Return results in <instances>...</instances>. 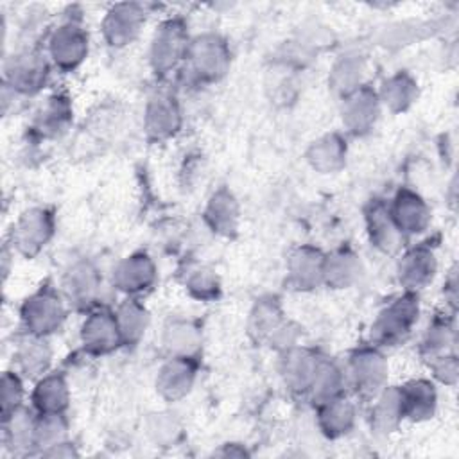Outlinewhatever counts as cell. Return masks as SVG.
<instances>
[{
	"instance_id": "obj_19",
	"label": "cell",
	"mask_w": 459,
	"mask_h": 459,
	"mask_svg": "<svg viewBox=\"0 0 459 459\" xmlns=\"http://www.w3.org/2000/svg\"><path fill=\"white\" fill-rule=\"evenodd\" d=\"M400 407L403 420L423 421L434 416L437 405V393L430 380L418 378L398 385Z\"/></svg>"
},
{
	"instance_id": "obj_43",
	"label": "cell",
	"mask_w": 459,
	"mask_h": 459,
	"mask_svg": "<svg viewBox=\"0 0 459 459\" xmlns=\"http://www.w3.org/2000/svg\"><path fill=\"white\" fill-rule=\"evenodd\" d=\"M41 455H47V457H72V455H77V450L68 441H61V443L47 448L45 452H41Z\"/></svg>"
},
{
	"instance_id": "obj_27",
	"label": "cell",
	"mask_w": 459,
	"mask_h": 459,
	"mask_svg": "<svg viewBox=\"0 0 459 459\" xmlns=\"http://www.w3.org/2000/svg\"><path fill=\"white\" fill-rule=\"evenodd\" d=\"M240 219V208L235 195L228 188H219L208 199L204 208L206 224L219 235L230 237L237 231Z\"/></svg>"
},
{
	"instance_id": "obj_4",
	"label": "cell",
	"mask_w": 459,
	"mask_h": 459,
	"mask_svg": "<svg viewBox=\"0 0 459 459\" xmlns=\"http://www.w3.org/2000/svg\"><path fill=\"white\" fill-rule=\"evenodd\" d=\"M190 38L186 23L181 18L165 20L154 32L151 41L149 59L156 74H169L181 61H185L188 52Z\"/></svg>"
},
{
	"instance_id": "obj_6",
	"label": "cell",
	"mask_w": 459,
	"mask_h": 459,
	"mask_svg": "<svg viewBox=\"0 0 459 459\" xmlns=\"http://www.w3.org/2000/svg\"><path fill=\"white\" fill-rule=\"evenodd\" d=\"M88 32L75 22L68 20L56 27L48 38V57L63 72L75 70L88 56Z\"/></svg>"
},
{
	"instance_id": "obj_39",
	"label": "cell",
	"mask_w": 459,
	"mask_h": 459,
	"mask_svg": "<svg viewBox=\"0 0 459 459\" xmlns=\"http://www.w3.org/2000/svg\"><path fill=\"white\" fill-rule=\"evenodd\" d=\"M185 287L190 292V296L201 299V301H210L217 298L219 294V278L210 267H197L190 271V274L185 280Z\"/></svg>"
},
{
	"instance_id": "obj_18",
	"label": "cell",
	"mask_w": 459,
	"mask_h": 459,
	"mask_svg": "<svg viewBox=\"0 0 459 459\" xmlns=\"http://www.w3.org/2000/svg\"><path fill=\"white\" fill-rule=\"evenodd\" d=\"M389 212L403 235L423 233L430 224V208L421 195L409 188L398 190Z\"/></svg>"
},
{
	"instance_id": "obj_23",
	"label": "cell",
	"mask_w": 459,
	"mask_h": 459,
	"mask_svg": "<svg viewBox=\"0 0 459 459\" xmlns=\"http://www.w3.org/2000/svg\"><path fill=\"white\" fill-rule=\"evenodd\" d=\"M63 289L66 298L75 305H91L100 289V276L88 260H79L65 273Z\"/></svg>"
},
{
	"instance_id": "obj_21",
	"label": "cell",
	"mask_w": 459,
	"mask_h": 459,
	"mask_svg": "<svg viewBox=\"0 0 459 459\" xmlns=\"http://www.w3.org/2000/svg\"><path fill=\"white\" fill-rule=\"evenodd\" d=\"M32 407L38 414H65L70 402V389L61 373H45L32 391Z\"/></svg>"
},
{
	"instance_id": "obj_35",
	"label": "cell",
	"mask_w": 459,
	"mask_h": 459,
	"mask_svg": "<svg viewBox=\"0 0 459 459\" xmlns=\"http://www.w3.org/2000/svg\"><path fill=\"white\" fill-rule=\"evenodd\" d=\"M342 385H344V375L339 369V366L325 357H319L312 384L308 387L312 400L319 403L323 400L337 396L342 393Z\"/></svg>"
},
{
	"instance_id": "obj_32",
	"label": "cell",
	"mask_w": 459,
	"mask_h": 459,
	"mask_svg": "<svg viewBox=\"0 0 459 459\" xmlns=\"http://www.w3.org/2000/svg\"><path fill=\"white\" fill-rule=\"evenodd\" d=\"M373 400L375 405L371 411V427L380 434L393 432L403 420L398 387H384Z\"/></svg>"
},
{
	"instance_id": "obj_12",
	"label": "cell",
	"mask_w": 459,
	"mask_h": 459,
	"mask_svg": "<svg viewBox=\"0 0 459 459\" xmlns=\"http://www.w3.org/2000/svg\"><path fill=\"white\" fill-rule=\"evenodd\" d=\"M181 109L170 93H156L149 99L143 113V129L151 140L172 138L181 127Z\"/></svg>"
},
{
	"instance_id": "obj_25",
	"label": "cell",
	"mask_w": 459,
	"mask_h": 459,
	"mask_svg": "<svg viewBox=\"0 0 459 459\" xmlns=\"http://www.w3.org/2000/svg\"><path fill=\"white\" fill-rule=\"evenodd\" d=\"M319 355L305 348H289L283 351L281 375L285 384L296 393H308V387L314 378Z\"/></svg>"
},
{
	"instance_id": "obj_24",
	"label": "cell",
	"mask_w": 459,
	"mask_h": 459,
	"mask_svg": "<svg viewBox=\"0 0 459 459\" xmlns=\"http://www.w3.org/2000/svg\"><path fill=\"white\" fill-rule=\"evenodd\" d=\"M346 140L339 133H328L314 140L307 151V161L321 174H332L346 163Z\"/></svg>"
},
{
	"instance_id": "obj_38",
	"label": "cell",
	"mask_w": 459,
	"mask_h": 459,
	"mask_svg": "<svg viewBox=\"0 0 459 459\" xmlns=\"http://www.w3.org/2000/svg\"><path fill=\"white\" fill-rule=\"evenodd\" d=\"M454 342V326L446 317H436L421 341V351L427 359H434L448 353V348Z\"/></svg>"
},
{
	"instance_id": "obj_40",
	"label": "cell",
	"mask_w": 459,
	"mask_h": 459,
	"mask_svg": "<svg viewBox=\"0 0 459 459\" xmlns=\"http://www.w3.org/2000/svg\"><path fill=\"white\" fill-rule=\"evenodd\" d=\"M23 382L18 371H4L2 375V421L14 414L23 400Z\"/></svg>"
},
{
	"instance_id": "obj_30",
	"label": "cell",
	"mask_w": 459,
	"mask_h": 459,
	"mask_svg": "<svg viewBox=\"0 0 459 459\" xmlns=\"http://www.w3.org/2000/svg\"><path fill=\"white\" fill-rule=\"evenodd\" d=\"M113 314L117 319L122 344H126V346L138 344L149 326L147 308L138 299L127 298L126 301H122L117 307V310Z\"/></svg>"
},
{
	"instance_id": "obj_26",
	"label": "cell",
	"mask_w": 459,
	"mask_h": 459,
	"mask_svg": "<svg viewBox=\"0 0 459 459\" xmlns=\"http://www.w3.org/2000/svg\"><path fill=\"white\" fill-rule=\"evenodd\" d=\"M14 360L22 375L29 378L43 377L48 371L52 360V350L47 342V337L27 333L16 346Z\"/></svg>"
},
{
	"instance_id": "obj_20",
	"label": "cell",
	"mask_w": 459,
	"mask_h": 459,
	"mask_svg": "<svg viewBox=\"0 0 459 459\" xmlns=\"http://www.w3.org/2000/svg\"><path fill=\"white\" fill-rule=\"evenodd\" d=\"M355 405L342 393L317 403V425L326 437L346 436L355 425Z\"/></svg>"
},
{
	"instance_id": "obj_16",
	"label": "cell",
	"mask_w": 459,
	"mask_h": 459,
	"mask_svg": "<svg viewBox=\"0 0 459 459\" xmlns=\"http://www.w3.org/2000/svg\"><path fill=\"white\" fill-rule=\"evenodd\" d=\"M364 217H366V228H368L371 244L385 255H394L402 247L405 235L396 226L389 212V204L382 201H373L366 208Z\"/></svg>"
},
{
	"instance_id": "obj_10",
	"label": "cell",
	"mask_w": 459,
	"mask_h": 459,
	"mask_svg": "<svg viewBox=\"0 0 459 459\" xmlns=\"http://www.w3.org/2000/svg\"><path fill=\"white\" fill-rule=\"evenodd\" d=\"M48 77V63L38 52H20L5 63V84L16 93L30 95L41 90Z\"/></svg>"
},
{
	"instance_id": "obj_7",
	"label": "cell",
	"mask_w": 459,
	"mask_h": 459,
	"mask_svg": "<svg viewBox=\"0 0 459 459\" xmlns=\"http://www.w3.org/2000/svg\"><path fill=\"white\" fill-rule=\"evenodd\" d=\"M54 235V215L47 208L23 212L11 230V244L23 256L38 255Z\"/></svg>"
},
{
	"instance_id": "obj_11",
	"label": "cell",
	"mask_w": 459,
	"mask_h": 459,
	"mask_svg": "<svg viewBox=\"0 0 459 459\" xmlns=\"http://www.w3.org/2000/svg\"><path fill=\"white\" fill-rule=\"evenodd\" d=\"M81 342L91 355H106L122 346L115 314L104 308L90 312L81 326Z\"/></svg>"
},
{
	"instance_id": "obj_9",
	"label": "cell",
	"mask_w": 459,
	"mask_h": 459,
	"mask_svg": "<svg viewBox=\"0 0 459 459\" xmlns=\"http://www.w3.org/2000/svg\"><path fill=\"white\" fill-rule=\"evenodd\" d=\"M145 9L140 4H117L113 5L104 20H102V34L109 47L122 48L133 43L143 23H145Z\"/></svg>"
},
{
	"instance_id": "obj_41",
	"label": "cell",
	"mask_w": 459,
	"mask_h": 459,
	"mask_svg": "<svg viewBox=\"0 0 459 459\" xmlns=\"http://www.w3.org/2000/svg\"><path fill=\"white\" fill-rule=\"evenodd\" d=\"M147 432H149V436L152 437L154 443L165 446V445L176 443V439L181 434V427H179L178 420L172 414L160 412V414H152L149 418Z\"/></svg>"
},
{
	"instance_id": "obj_34",
	"label": "cell",
	"mask_w": 459,
	"mask_h": 459,
	"mask_svg": "<svg viewBox=\"0 0 459 459\" xmlns=\"http://www.w3.org/2000/svg\"><path fill=\"white\" fill-rule=\"evenodd\" d=\"M36 418L38 414L25 407H20L14 414L4 420V436L13 450L27 452L29 448H34Z\"/></svg>"
},
{
	"instance_id": "obj_22",
	"label": "cell",
	"mask_w": 459,
	"mask_h": 459,
	"mask_svg": "<svg viewBox=\"0 0 459 459\" xmlns=\"http://www.w3.org/2000/svg\"><path fill=\"white\" fill-rule=\"evenodd\" d=\"M364 273L360 256L350 249L341 247L330 255H325L323 283L332 289H348L360 280Z\"/></svg>"
},
{
	"instance_id": "obj_37",
	"label": "cell",
	"mask_w": 459,
	"mask_h": 459,
	"mask_svg": "<svg viewBox=\"0 0 459 459\" xmlns=\"http://www.w3.org/2000/svg\"><path fill=\"white\" fill-rule=\"evenodd\" d=\"M38 414V412H36ZM66 420L65 414H38L34 430V448L45 452L47 448L66 441Z\"/></svg>"
},
{
	"instance_id": "obj_33",
	"label": "cell",
	"mask_w": 459,
	"mask_h": 459,
	"mask_svg": "<svg viewBox=\"0 0 459 459\" xmlns=\"http://www.w3.org/2000/svg\"><path fill=\"white\" fill-rule=\"evenodd\" d=\"M72 118V108L66 97L54 95L39 109L34 120V129L41 136H57L66 129Z\"/></svg>"
},
{
	"instance_id": "obj_17",
	"label": "cell",
	"mask_w": 459,
	"mask_h": 459,
	"mask_svg": "<svg viewBox=\"0 0 459 459\" xmlns=\"http://www.w3.org/2000/svg\"><path fill=\"white\" fill-rule=\"evenodd\" d=\"M325 255L312 246L294 249L287 260V281L298 290H310L323 283Z\"/></svg>"
},
{
	"instance_id": "obj_28",
	"label": "cell",
	"mask_w": 459,
	"mask_h": 459,
	"mask_svg": "<svg viewBox=\"0 0 459 459\" xmlns=\"http://www.w3.org/2000/svg\"><path fill=\"white\" fill-rule=\"evenodd\" d=\"M201 341V330L194 321L172 319L163 328L161 342L170 357H195Z\"/></svg>"
},
{
	"instance_id": "obj_1",
	"label": "cell",
	"mask_w": 459,
	"mask_h": 459,
	"mask_svg": "<svg viewBox=\"0 0 459 459\" xmlns=\"http://www.w3.org/2000/svg\"><path fill=\"white\" fill-rule=\"evenodd\" d=\"M420 316V301L416 292H403L394 298L373 321L371 341L377 346H396L403 342Z\"/></svg>"
},
{
	"instance_id": "obj_5",
	"label": "cell",
	"mask_w": 459,
	"mask_h": 459,
	"mask_svg": "<svg viewBox=\"0 0 459 459\" xmlns=\"http://www.w3.org/2000/svg\"><path fill=\"white\" fill-rule=\"evenodd\" d=\"M348 377L355 393L362 398H375L387 382V362L378 348L364 346L350 355Z\"/></svg>"
},
{
	"instance_id": "obj_36",
	"label": "cell",
	"mask_w": 459,
	"mask_h": 459,
	"mask_svg": "<svg viewBox=\"0 0 459 459\" xmlns=\"http://www.w3.org/2000/svg\"><path fill=\"white\" fill-rule=\"evenodd\" d=\"M364 72L366 65L360 56H344L333 65L328 81L333 91H337L341 97H346L362 86Z\"/></svg>"
},
{
	"instance_id": "obj_14",
	"label": "cell",
	"mask_w": 459,
	"mask_h": 459,
	"mask_svg": "<svg viewBox=\"0 0 459 459\" xmlns=\"http://www.w3.org/2000/svg\"><path fill=\"white\" fill-rule=\"evenodd\" d=\"M156 281V265L145 253H133L122 258L113 269V287L134 296L149 290Z\"/></svg>"
},
{
	"instance_id": "obj_8",
	"label": "cell",
	"mask_w": 459,
	"mask_h": 459,
	"mask_svg": "<svg viewBox=\"0 0 459 459\" xmlns=\"http://www.w3.org/2000/svg\"><path fill=\"white\" fill-rule=\"evenodd\" d=\"M380 108L382 104L378 93L373 88L362 84L360 88L342 97V126L348 133L362 136L375 127L380 117Z\"/></svg>"
},
{
	"instance_id": "obj_13",
	"label": "cell",
	"mask_w": 459,
	"mask_h": 459,
	"mask_svg": "<svg viewBox=\"0 0 459 459\" xmlns=\"http://www.w3.org/2000/svg\"><path fill=\"white\" fill-rule=\"evenodd\" d=\"M197 378L195 357H169L156 377V391L161 398L176 402L185 398Z\"/></svg>"
},
{
	"instance_id": "obj_15",
	"label": "cell",
	"mask_w": 459,
	"mask_h": 459,
	"mask_svg": "<svg viewBox=\"0 0 459 459\" xmlns=\"http://www.w3.org/2000/svg\"><path fill=\"white\" fill-rule=\"evenodd\" d=\"M437 271V260L432 247L420 244L407 249L398 264V281L407 292H418L427 287Z\"/></svg>"
},
{
	"instance_id": "obj_29",
	"label": "cell",
	"mask_w": 459,
	"mask_h": 459,
	"mask_svg": "<svg viewBox=\"0 0 459 459\" xmlns=\"http://www.w3.org/2000/svg\"><path fill=\"white\" fill-rule=\"evenodd\" d=\"M377 93H378L380 104H384L389 111L402 113L414 104L418 97V82L411 74L400 70L391 77H387L382 82L380 91Z\"/></svg>"
},
{
	"instance_id": "obj_42",
	"label": "cell",
	"mask_w": 459,
	"mask_h": 459,
	"mask_svg": "<svg viewBox=\"0 0 459 459\" xmlns=\"http://www.w3.org/2000/svg\"><path fill=\"white\" fill-rule=\"evenodd\" d=\"M430 369L434 373V377L448 385H454L457 380V359L455 355L445 353L439 357L430 359Z\"/></svg>"
},
{
	"instance_id": "obj_2",
	"label": "cell",
	"mask_w": 459,
	"mask_h": 459,
	"mask_svg": "<svg viewBox=\"0 0 459 459\" xmlns=\"http://www.w3.org/2000/svg\"><path fill=\"white\" fill-rule=\"evenodd\" d=\"M185 61L192 77L203 82H215L226 75L231 54L224 38L206 32L190 39Z\"/></svg>"
},
{
	"instance_id": "obj_31",
	"label": "cell",
	"mask_w": 459,
	"mask_h": 459,
	"mask_svg": "<svg viewBox=\"0 0 459 459\" xmlns=\"http://www.w3.org/2000/svg\"><path fill=\"white\" fill-rule=\"evenodd\" d=\"M285 323L283 319V310L278 303L276 298H260L256 299L251 314H249V335L262 342V341H269L271 335Z\"/></svg>"
},
{
	"instance_id": "obj_3",
	"label": "cell",
	"mask_w": 459,
	"mask_h": 459,
	"mask_svg": "<svg viewBox=\"0 0 459 459\" xmlns=\"http://www.w3.org/2000/svg\"><path fill=\"white\" fill-rule=\"evenodd\" d=\"M20 317L27 333L47 337L59 330L65 321L63 298L50 283H43L22 303Z\"/></svg>"
}]
</instances>
